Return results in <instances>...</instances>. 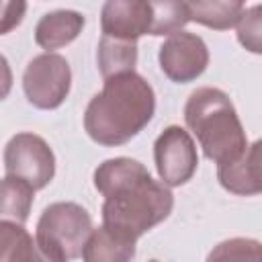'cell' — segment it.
Instances as JSON below:
<instances>
[{
  "instance_id": "cell-4",
  "label": "cell",
  "mask_w": 262,
  "mask_h": 262,
  "mask_svg": "<svg viewBox=\"0 0 262 262\" xmlns=\"http://www.w3.org/2000/svg\"><path fill=\"white\" fill-rule=\"evenodd\" d=\"M90 213L72 201L51 203L37 221V244L55 258L70 262L82 256V250L92 233Z\"/></svg>"
},
{
  "instance_id": "cell-2",
  "label": "cell",
  "mask_w": 262,
  "mask_h": 262,
  "mask_svg": "<svg viewBox=\"0 0 262 262\" xmlns=\"http://www.w3.org/2000/svg\"><path fill=\"white\" fill-rule=\"evenodd\" d=\"M154 113L151 84L137 72H129L104 80L102 90L92 96L84 111V129L98 145L117 147L143 131Z\"/></svg>"
},
{
  "instance_id": "cell-7",
  "label": "cell",
  "mask_w": 262,
  "mask_h": 262,
  "mask_svg": "<svg viewBox=\"0 0 262 262\" xmlns=\"http://www.w3.org/2000/svg\"><path fill=\"white\" fill-rule=\"evenodd\" d=\"M154 160L162 184H166L168 188L182 186L196 172V143L186 129L170 125L158 135L154 143Z\"/></svg>"
},
{
  "instance_id": "cell-20",
  "label": "cell",
  "mask_w": 262,
  "mask_h": 262,
  "mask_svg": "<svg viewBox=\"0 0 262 262\" xmlns=\"http://www.w3.org/2000/svg\"><path fill=\"white\" fill-rule=\"evenodd\" d=\"M27 12V2H14V0H0V35L10 33L16 29Z\"/></svg>"
},
{
  "instance_id": "cell-16",
  "label": "cell",
  "mask_w": 262,
  "mask_h": 262,
  "mask_svg": "<svg viewBox=\"0 0 262 262\" xmlns=\"http://www.w3.org/2000/svg\"><path fill=\"white\" fill-rule=\"evenodd\" d=\"M33 192L23 180L4 176L0 180V221L25 225L33 207Z\"/></svg>"
},
{
  "instance_id": "cell-18",
  "label": "cell",
  "mask_w": 262,
  "mask_h": 262,
  "mask_svg": "<svg viewBox=\"0 0 262 262\" xmlns=\"http://www.w3.org/2000/svg\"><path fill=\"white\" fill-rule=\"evenodd\" d=\"M151 31L149 35L162 37V35H174L184 29L188 23V10L186 2H151Z\"/></svg>"
},
{
  "instance_id": "cell-22",
  "label": "cell",
  "mask_w": 262,
  "mask_h": 262,
  "mask_svg": "<svg viewBox=\"0 0 262 262\" xmlns=\"http://www.w3.org/2000/svg\"><path fill=\"white\" fill-rule=\"evenodd\" d=\"M149 262H160V260H149Z\"/></svg>"
},
{
  "instance_id": "cell-19",
  "label": "cell",
  "mask_w": 262,
  "mask_h": 262,
  "mask_svg": "<svg viewBox=\"0 0 262 262\" xmlns=\"http://www.w3.org/2000/svg\"><path fill=\"white\" fill-rule=\"evenodd\" d=\"M260 4H254L250 8H244L239 20L235 23L237 27V39L239 43L252 51V53H260L262 45H260V33H262V25H260Z\"/></svg>"
},
{
  "instance_id": "cell-13",
  "label": "cell",
  "mask_w": 262,
  "mask_h": 262,
  "mask_svg": "<svg viewBox=\"0 0 262 262\" xmlns=\"http://www.w3.org/2000/svg\"><path fill=\"white\" fill-rule=\"evenodd\" d=\"M135 258V239L117 233L104 225L92 229L84 250V262H131Z\"/></svg>"
},
{
  "instance_id": "cell-14",
  "label": "cell",
  "mask_w": 262,
  "mask_h": 262,
  "mask_svg": "<svg viewBox=\"0 0 262 262\" xmlns=\"http://www.w3.org/2000/svg\"><path fill=\"white\" fill-rule=\"evenodd\" d=\"M98 70L104 80L121 74L135 72L137 63V41H123L115 37H100L96 49Z\"/></svg>"
},
{
  "instance_id": "cell-10",
  "label": "cell",
  "mask_w": 262,
  "mask_h": 262,
  "mask_svg": "<svg viewBox=\"0 0 262 262\" xmlns=\"http://www.w3.org/2000/svg\"><path fill=\"white\" fill-rule=\"evenodd\" d=\"M219 184L239 196H252L262 190L260 178V141H254L246 147V151L225 164L217 166Z\"/></svg>"
},
{
  "instance_id": "cell-17",
  "label": "cell",
  "mask_w": 262,
  "mask_h": 262,
  "mask_svg": "<svg viewBox=\"0 0 262 262\" xmlns=\"http://www.w3.org/2000/svg\"><path fill=\"white\" fill-rule=\"evenodd\" d=\"M207 262H262V246L252 237H229L209 252Z\"/></svg>"
},
{
  "instance_id": "cell-8",
  "label": "cell",
  "mask_w": 262,
  "mask_h": 262,
  "mask_svg": "<svg viewBox=\"0 0 262 262\" xmlns=\"http://www.w3.org/2000/svg\"><path fill=\"white\" fill-rule=\"evenodd\" d=\"M158 61L168 80L176 84H188L207 70L209 49L203 37L188 31H178L162 43Z\"/></svg>"
},
{
  "instance_id": "cell-3",
  "label": "cell",
  "mask_w": 262,
  "mask_h": 262,
  "mask_svg": "<svg viewBox=\"0 0 262 262\" xmlns=\"http://www.w3.org/2000/svg\"><path fill=\"white\" fill-rule=\"evenodd\" d=\"M186 127L194 133L205 158L217 166L239 158L248 147V137L229 96L213 86L190 92L184 104Z\"/></svg>"
},
{
  "instance_id": "cell-5",
  "label": "cell",
  "mask_w": 262,
  "mask_h": 262,
  "mask_svg": "<svg viewBox=\"0 0 262 262\" xmlns=\"http://www.w3.org/2000/svg\"><path fill=\"white\" fill-rule=\"evenodd\" d=\"M72 88V70L59 53L35 55L23 74V90L27 100L41 111H53L63 104Z\"/></svg>"
},
{
  "instance_id": "cell-21",
  "label": "cell",
  "mask_w": 262,
  "mask_h": 262,
  "mask_svg": "<svg viewBox=\"0 0 262 262\" xmlns=\"http://www.w3.org/2000/svg\"><path fill=\"white\" fill-rule=\"evenodd\" d=\"M12 90V70L8 59L0 53V100H4Z\"/></svg>"
},
{
  "instance_id": "cell-1",
  "label": "cell",
  "mask_w": 262,
  "mask_h": 262,
  "mask_svg": "<svg viewBox=\"0 0 262 262\" xmlns=\"http://www.w3.org/2000/svg\"><path fill=\"white\" fill-rule=\"evenodd\" d=\"M94 186L104 196L102 225L137 242L145 231L168 219L174 207L172 190L154 180L133 158H111L94 170Z\"/></svg>"
},
{
  "instance_id": "cell-11",
  "label": "cell",
  "mask_w": 262,
  "mask_h": 262,
  "mask_svg": "<svg viewBox=\"0 0 262 262\" xmlns=\"http://www.w3.org/2000/svg\"><path fill=\"white\" fill-rule=\"evenodd\" d=\"M84 14L70 8H59L43 14L35 27V43L45 49V53H53V49L70 45L84 29Z\"/></svg>"
},
{
  "instance_id": "cell-9",
  "label": "cell",
  "mask_w": 262,
  "mask_h": 262,
  "mask_svg": "<svg viewBox=\"0 0 262 262\" xmlns=\"http://www.w3.org/2000/svg\"><path fill=\"white\" fill-rule=\"evenodd\" d=\"M151 2L145 0H108L100 10V27L104 37L137 41L151 31Z\"/></svg>"
},
{
  "instance_id": "cell-12",
  "label": "cell",
  "mask_w": 262,
  "mask_h": 262,
  "mask_svg": "<svg viewBox=\"0 0 262 262\" xmlns=\"http://www.w3.org/2000/svg\"><path fill=\"white\" fill-rule=\"evenodd\" d=\"M0 262H63L45 252L25 225L0 221Z\"/></svg>"
},
{
  "instance_id": "cell-15",
  "label": "cell",
  "mask_w": 262,
  "mask_h": 262,
  "mask_svg": "<svg viewBox=\"0 0 262 262\" xmlns=\"http://www.w3.org/2000/svg\"><path fill=\"white\" fill-rule=\"evenodd\" d=\"M244 2L239 0H196L186 2L188 20L205 25L215 31H227L235 27L244 12Z\"/></svg>"
},
{
  "instance_id": "cell-6",
  "label": "cell",
  "mask_w": 262,
  "mask_h": 262,
  "mask_svg": "<svg viewBox=\"0 0 262 262\" xmlns=\"http://www.w3.org/2000/svg\"><path fill=\"white\" fill-rule=\"evenodd\" d=\"M4 170L6 176L41 190L55 176V156L41 135L23 131L12 135L4 147Z\"/></svg>"
}]
</instances>
